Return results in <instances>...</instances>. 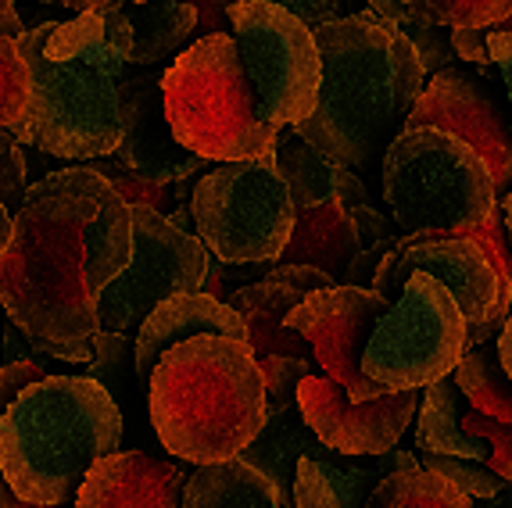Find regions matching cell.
Listing matches in <instances>:
<instances>
[{
	"mask_svg": "<svg viewBox=\"0 0 512 508\" xmlns=\"http://www.w3.org/2000/svg\"><path fill=\"white\" fill-rule=\"evenodd\" d=\"M11 229H15V215H11V208L4 201H0V254H4V247H8L11 240Z\"/></svg>",
	"mask_w": 512,
	"mask_h": 508,
	"instance_id": "49",
	"label": "cell"
},
{
	"mask_svg": "<svg viewBox=\"0 0 512 508\" xmlns=\"http://www.w3.org/2000/svg\"><path fill=\"white\" fill-rule=\"evenodd\" d=\"M380 190L405 233L470 237L502 204L487 161L437 126L394 136L380 161Z\"/></svg>",
	"mask_w": 512,
	"mask_h": 508,
	"instance_id": "7",
	"label": "cell"
},
{
	"mask_svg": "<svg viewBox=\"0 0 512 508\" xmlns=\"http://www.w3.org/2000/svg\"><path fill=\"white\" fill-rule=\"evenodd\" d=\"M462 426L491 444V458H487V466L512 483V423H505V419H495V415L473 408L470 415H462Z\"/></svg>",
	"mask_w": 512,
	"mask_h": 508,
	"instance_id": "35",
	"label": "cell"
},
{
	"mask_svg": "<svg viewBox=\"0 0 512 508\" xmlns=\"http://www.w3.org/2000/svg\"><path fill=\"white\" fill-rule=\"evenodd\" d=\"M197 8V29H194V43L205 40V36H215V33H233V4L240 0H187Z\"/></svg>",
	"mask_w": 512,
	"mask_h": 508,
	"instance_id": "40",
	"label": "cell"
},
{
	"mask_svg": "<svg viewBox=\"0 0 512 508\" xmlns=\"http://www.w3.org/2000/svg\"><path fill=\"white\" fill-rule=\"evenodd\" d=\"M502 208H505V226H509V240H512V190H509V194H505Z\"/></svg>",
	"mask_w": 512,
	"mask_h": 508,
	"instance_id": "52",
	"label": "cell"
},
{
	"mask_svg": "<svg viewBox=\"0 0 512 508\" xmlns=\"http://www.w3.org/2000/svg\"><path fill=\"white\" fill-rule=\"evenodd\" d=\"M359 254L355 222L341 201H326L298 212L294 233L283 247L276 265H308V269L330 272L333 280H344Z\"/></svg>",
	"mask_w": 512,
	"mask_h": 508,
	"instance_id": "21",
	"label": "cell"
},
{
	"mask_svg": "<svg viewBox=\"0 0 512 508\" xmlns=\"http://www.w3.org/2000/svg\"><path fill=\"white\" fill-rule=\"evenodd\" d=\"M22 190H26V154L11 129H0V201L8 208H22L18 204V197L26 201Z\"/></svg>",
	"mask_w": 512,
	"mask_h": 508,
	"instance_id": "36",
	"label": "cell"
},
{
	"mask_svg": "<svg viewBox=\"0 0 512 508\" xmlns=\"http://www.w3.org/2000/svg\"><path fill=\"white\" fill-rule=\"evenodd\" d=\"M133 258V208L90 165L26 190L0 254V308L40 344H94L97 305Z\"/></svg>",
	"mask_w": 512,
	"mask_h": 508,
	"instance_id": "1",
	"label": "cell"
},
{
	"mask_svg": "<svg viewBox=\"0 0 512 508\" xmlns=\"http://www.w3.org/2000/svg\"><path fill=\"white\" fill-rule=\"evenodd\" d=\"M402 240V237H398ZM398 240H380L376 247H366V251L355 254V262H351L348 276H344V283L348 287H369L373 290V280H376V272H380V265H384L387 251H391Z\"/></svg>",
	"mask_w": 512,
	"mask_h": 508,
	"instance_id": "41",
	"label": "cell"
},
{
	"mask_svg": "<svg viewBox=\"0 0 512 508\" xmlns=\"http://www.w3.org/2000/svg\"><path fill=\"white\" fill-rule=\"evenodd\" d=\"M419 451L394 448L387 455H344L319 448L298 462L294 501L298 508H366L369 494L394 473L419 469Z\"/></svg>",
	"mask_w": 512,
	"mask_h": 508,
	"instance_id": "18",
	"label": "cell"
},
{
	"mask_svg": "<svg viewBox=\"0 0 512 508\" xmlns=\"http://www.w3.org/2000/svg\"><path fill=\"white\" fill-rule=\"evenodd\" d=\"M498 355H502L505 373L512 376V319H509V326H505V333H502V337H498Z\"/></svg>",
	"mask_w": 512,
	"mask_h": 508,
	"instance_id": "50",
	"label": "cell"
},
{
	"mask_svg": "<svg viewBox=\"0 0 512 508\" xmlns=\"http://www.w3.org/2000/svg\"><path fill=\"white\" fill-rule=\"evenodd\" d=\"M427 272L459 301L462 315L470 326L491 319V312L502 301V272L491 262V254L470 237H441V233H405L387 251L384 265L376 272L373 290L387 301H398L405 283Z\"/></svg>",
	"mask_w": 512,
	"mask_h": 508,
	"instance_id": "13",
	"label": "cell"
},
{
	"mask_svg": "<svg viewBox=\"0 0 512 508\" xmlns=\"http://www.w3.org/2000/svg\"><path fill=\"white\" fill-rule=\"evenodd\" d=\"M423 405L419 390H391L384 398L351 401L330 376H308L298 387V408L326 448L341 455H387Z\"/></svg>",
	"mask_w": 512,
	"mask_h": 508,
	"instance_id": "14",
	"label": "cell"
},
{
	"mask_svg": "<svg viewBox=\"0 0 512 508\" xmlns=\"http://www.w3.org/2000/svg\"><path fill=\"white\" fill-rule=\"evenodd\" d=\"M183 508H287L283 491L244 458L197 466L187 480Z\"/></svg>",
	"mask_w": 512,
	"mask_h": 508,
	"instance_id": "22",
	"label": "cell"
},
{
	"mask_svg": "<svg viewBox=\"0 0 512 508\" xmlns=\"http://www.w3.org/2000/svg\"><path fill=\"white\" fill-rule=\"evenodd\" d=\"M133 26V65L151 68L180 58L194 43L197 8L187 0H147V4H122Z\"/></svg>",
	"mask_w": 512,
	"mask_h": 508,
	"instance_id": "25",
	"label": "cell"
},
{
	"mask_svg": "<svg viewBox=\"0 0 512 508\" xmlns=\"http://www.w3.org/2000/svg\"><path fill=\"white\" fill-rule=\"evenodd\" d=\"M319 448H323V441H319L316 433H312V426L305 423L301 408H291V412L269 415L265 426H262V433L248 444V451H244L240 458L251 462L255 469H262V473L280 487L283 505L298 508V501H294L298 462Z\"/></svg>",
	"mask_w": 512,
	"mask_h": 508,
	"instance_id": "24",
	"label": "cell"
},
{
	"mask_svg": "<svg viewBox=\"0 0 512 508\" xmlns=\"http://www.w3.org/2000/svg\"><path fill=\"white\" fill-rule=\"evenodd\" d=\"M427 26L498 29L512 15V0H402Z\"/></svg>",
	"mask_w": 512,
	"mask_h": 508,
	"instance_id": "29",
	"label": "cell"
},
{
	"mask_svg": "<svg viewBox=\"0 0 512 508\" xmlns=\"http://www.w3.org/2000/svg\"><path fill=\"white\" fill-rule=\"evenodd\" d=\"M466 330L470 322L459 301L434 276L416 272L376 322L362 369L387 390H423L459 369L466 358Z\"/></svg>",
	"mask_w": 512,
	"mask_h": 508,
	"instance_id": "9",
	"label": "cell"
},
{
	"mask_svg": "<svg viewBox=\"0 0 512 508\" xmlns=\"http://www.w3.org/2000/svg\"><path fill=\"white\" fill-rule=\"evenodd\" d=\"M162 90L176 140L205 161H248L276 151L280 126L258 108L233 33L190 43L165 68Z\"/></svg>",
	"mask_w": 512,
	"mask_h": 508,
	"instance_id": "6",
	"label": "cell"
},
{
	"mask_svg": "<svg viewBox=\"0 0 512 508\" xmlns=\"http://www.w3.org/2000/svg\"><path fill=\"white\" fill-rule=\"evenodd\" d=\"M276 169H280L283 183L291 187V197L298 204V212L316 208V204L333 201V179H337V161L326 158L319 147H312L305 136L283 133L276 140Z\"/></svg>",
	"mask_w": 512,
	"mask_h": 508,
	"instance_id": "26",
	"label": "cell"
},
{
	"mask_svg": "<svg viewBox=\"0 0 512 508\" xmlns=\"http://www.w3.org/2000/svg\"><path fill=\"white\" fill-rule=\"evenodd\" d=\"M111 158L151 183H190L208 161L183 147L172 133L165 90L158 76L129 79L122 90V140Z\"/></svg>",
	"mask_w": 512,
	"mask_h": 508,
	"instance_id": "16",
	"label": "cell"
},
{
	"mask_svg": "<svg viewBox=\"0 0 512 508\" xmlns=\"http://www.w3.org/2000/svg\"><path fill=\"white\" fill-rule=\"evenodd\" d=\"M47 376H58V373H51V365L43 362L40 355L22 358V362H15V365H0V419H4L8 408L22 398V390L47 380Z\"/></svg>",
	"mask_w": 512,
	"mask_h": 508,
	"instance_id": "37",
	"label": "cell"
},
{
	"mask_svg": "<svg viewBox=\"0 0 512 508\" xmlns=\"http://www.w3.org/2000/svg\"><path fill=\"white\" fill-rule=\"evenodd\" d=\"M147 405L162 448L194 466L240 458L269 419L258 355L230 337L172 348L147 380Z\"/></svg>",
	"mask_w": 512,
	"mask_h": 508,
	"instance_id": "4",
	"label": "cell"
},
{
	"mask_svg": "<svg viewBox=\"0 0 512 508\" xmlns=\"http://www.w3.org/2000/svg\"><path fill=\"white\" fill-rule=\"evenodd\" d=\"M326 287H337L330 272L308 269V265H273V272H265L262 280L251 287L237 290L230 297L233 312L248 326V344L258 358L269 355H287V358H312V344L301 333L287 326L291 312L308 301L312 294Z\"/></svg>",
	"mask_w": 512,
	"mask_h": 508,
	"instance_id": "17",
	"label": "cell"
},
{
	"mask_svg": "<svg viewBox=\"0 0 512 508\" xmlns=\"http://www.w3.org/2000/svg\"><path fill=\"white\" fill-rule=\"evenodd\" d=\"M194 337H230L248 340V326L233 312L230 301H219L212 294H176L154 308L147 322L137 330V376L147 387L151 373L158 369L172 348H180Z\"/></svg>",
	"mask_w": 512,
	"mask_h": 508,
	"instance_id": "20",
	"label": "cell"
},
{
	"mask_svg": "<svg viewBox=\"0 0 512 508\" xmlns=\"http://www.w3.org/2000/svg\"><path fill=\"white\" fill-rule=\"evenodd\" d=\"M366 508H477L470 494H462L455 483L430 469H409V473L387 476L373 494Z\"/></svg>",
	"mask_w": 512,
	"mask_h": 508,
	"instance_id": "28",
	"label": "cell"
},
{
	"mask_svg": "<svg viewBox=\"0 0 512 508\" xmlns=\"http://www.w3.org/2000/svg\"><path fill=\"white\" fill-rule=\"evenodd\" d=\"M477 508H512V483L505 487L502 494H495V498H484V501H473Z\"/></svg>",
	"mask_w": 512,
	"mask_h": 508,
	"instance_id": "51",
	"label": "cell"
},
{
	"mask_svg": "<svg viewBox=\"0 0 512 508\" xmlns=\"http://www.w3.org/2000/svg\"><path fill=\"white\" fill-rule=\"evenodd\" d=\"M0 508H69V501H65V505H36V501L18 498V491L8 483L4 469H0Z\"/></svg>",
	"mask_w": 512,
	"mask_h": 508,
	"instance_id": "46",
	"label": "cell"
},
{
	"mask_svg": "<svg viewBox=\"0 0 512 508\" xmlns=\"http://www.w3.org/2000/svg\"><path fill=\"white\" fill-rule=\"evenodd\" d=\"M29 108V65L18 40L0 33V129L15 126Z\"/></svg>",
	"mask_w": 512,
	"mask_h": 508,
	"instance_id": "33",
	"label": "cell"
},
{
	"mask_svg": "<svg viewBox=\"0 0 512 508\" xmlns=\"http://www.w3.org/2000/svg\"><path fill=\"white\" fill-rule=\"evenodd\" d=\"M423 469L430 473L444 476L448 483H455L462 494H470L473 501H484V498H495L509 487L505 476H498L491 466H480L473 458H455V455H419Z\"/></svg>",
	"mask_w": 512,
	"mask_h": 508,
	"instance_id": "32",
	"label": "cell"
},
{
	"mask_svg": "<svg viewBox=\"0 0 512 508\" xmlns=\"http://www.w3.org/2000/svg\"><path fill=\"white\" fill-rule=\"evenodd\" d=\"M40 4H58V8H69L76 15L83 11H115L122 8V0H40Z\"/></svg>",
	"mask_w": 512,
	"mask_h": 508,
	"instance_id": "47",
	"label": "cell"
},
{
	"mask_svg": "<svg viewBox=\"0 0 512 508\" xmlns=\"http://www.w3.org/2000/svg\"><path fill=\"white\" fill-rule=\"evenodd\" d=\"M122 412L104 383L90 376H47L22 390L0 419V469L18 498L65 505L86 473L115 455Z\"/></svg>",
	"mask_w": 512,
	"mask_h": 508,
	"instance_id": "5",
	"label": "cell"
},
{
	"mask_svg": "<svg viewBox=\"0 0 512 508\" xmlns=\"http://www.w3.org/2000/svg\"><path fill=\"white\" fill-rule=\"evenodd\" d=\"M387 308H391V301L384 294H376L369 287L337 283V287H326L308 301H301L287 319V326L312 344L319 369L341 383L351 394V401H369L391 394L384 383L369 380L362 369L366 344Z\"/></svg>",
	"mask_w": 512,
	"mask_h": 508,
	"instance_id": "12",
	"label": "cell"
},
{
	"mask_svg": "<svg viewBox=\"0 0 512 508\" xmlns=\"http://www.w3.org/2000/svg\"><path fill=\"white\" fill-rule=\"evenodd\" d=\"M452 376L473 408L512 423V376L505 373L502 355H498V340L477 351H466V358H462Z\"/></svg>",
	"mask_w": 512,
	"mask_h": 508,
	"instance_id": "27",
	"label": "cell"
},
{
	"mask_svg": "<svg viewBox=\"0 0 512 508\" xmlns=\"http://www.w3.org/2000/svg\"><path fill=\"white\" fill-rule=\"evenodd\" d=\"M419 126H437L466 140L487 161L498 201H505V194L512 190V119H505V111H498V104L466 72L444 68L430 79L405 122V129Z\"/></svg>",
	"mask_w": 512,
	"mask_h": 508,
	"instance_id": "15",
	"label": "cell"
},
{
	"mask_svg": "<svg viewBox=\"0 0 512 508\" xmlns=\"http://www.w3.org/2000/svg\"><path fill=\"white\" fill-rule=\"evenodd\" d=\"M197 237L230 265H276L298 222V204L273 154L212 161L190 194Z\"/></svg>",
	"mask_w": 512,
	"mask_h": 508,
	"instance_id": "8",
	"label": "cell"
},
{
	"mask_svg": "<svg viewBox=\"0 0 512 508\" xmlns=\"http://www.w3.org/2000/svg\"><path fill=\"white\" fill-rule=\"evenodd\" d=\"M94 362L86 365V373L90 380L104 383L111 394H119V390L129 387V358L137 365V348H129L126 333H97L94 337Z\"/></svg>",
	"mask_w": 512,
	"mask_h": 508,
	"instance_id": "34",
	"label": "cell"
},
{
	"mask_svg": "<svg viewBox=\"0 0 512 508\" xmlns=\"http://www.w3.org/2000/svg\"><path fill=\"white\" fill-rule=\"evenodd\" d=\"M122 4H147V0H122Z\"/></svg>",
	"mask_w": 512,
	"mask_h": 508,
	"instance_id": "53",
	"label": "cell"
},
{
	"mask_svg": "<svg viewBox=\"0 0 512 508\" xmlns=\"http://www.w3.org/2000/svg\"><path fill=\"white\" fill-rule=\"evenodd\" d=\"M248 269H251V265H230V262H222V258H215V254H212L208 280H205V294L219 297V301H230L237 290L258 283V280H248Z\"/></svg>",
	"mask_w": 512,
	"mask_h": 508,
	"instance_id": "39",
	"label": "cell"
},
{
	"mask_svg": "<svg viewBox=\"0 0 512 508\" xmlns=\"http://www.w3.org/2000/svg\"><path fill=\"white\" fill-rule=\"evenodd\" d=\"M333 201H341L348 212L369 201V190H366V183L359 179V172H351V169H344V165H337V179H333Z\"/></svg>",
	"mask_w": 512,
	"mask_h": 508,
	"instance_id": "44",
	"label": "cell"
},
{
	"mask_svg": "<svg viewBox=\"0 0 512 508\" xmlns=\"http://www.w3.org/2000/svg\"><path fill=\"white\" fill-rule=\"evenodd\" d=\"M230 18L262 115L280 129L305 122L323 86V54L312 26L273 0H240Z\"/></svg>",
	"mask_w": 512,
	"mask_h": 508,
	"instance_id": "10",
	"label": "cell"
},
{
	"mask_svg": "<svg viewBox=\"0 0 512 508\" xmlns=\"http://www.w3.org/2000/svg\"><path fill=\"white\" fill-rule=\"evenodd\" d=\"M462 401H466V394L459 390L455 376H444V380L423 387V405H419L416 423V451H423V455L473 458V462H487L491 458V444L462 426Z\"/></svg>",
	"mask_w": 512,
	"mask_h": 508,
	"instance_id": "23",
	"label": "cell"
},
{
	"mask_svg": "<svg viewBox=\"0 0 512 508\" xmlns=\"http://www.w3.org/2000/svg\"><path fill=\"white\" fill-rule=\"evenodd\" d=\"M0 33L11 36V40H18V36L26 33V29H22V18H18L15 0H0Z\"/></svg>",
	"mask_w": 512,
	"mask_h": 508,
	"instance_id": "48",
	"label": "cell"
},
{
	"mask_svg": "<svg viewBox=\"0 0 512 508\" xmlns=\"http://www.w3.org/2000/svg\"><path fill=\"white\" fill-rule=\"evenodd\" d=\"M208 265L212 251L205 240L176 229L169 215L133 208V258L101 294V333H133L162 301L176 294H201Z\"/></svg>",
	"mask_w": 512,
	"mask_h": 508,
	"instance_id": "11",
	"label": "cell"
},
{
	"mask_svg": "<svg viewBox=\"0 0 512 508\" xmlns=\"http://www.w3.org/2000/svg\"><path fill=\"white\" fill-rule=\"evenodd\" d=\"M187 469L147 451H115L101 458L76 494V508H183Z\"/></svg>",
	"mask_w": 512,
	"mask_h": 508,
	"instance_id": "19",
	"label": "cell"
},
{
	"mask_svg": "<svg viewBox=\"0 0 512 508\" xmlns=\"http://www.w3.org/2000/svg\"><path fill=\"white\" fill-rule=\"evenodd\" d=\"M258 369H262V380H265V412L269 415L298 408V387L308 376H316L312 358L269 355V358H258Z\"/></svg>",
	"mask_w": 512,
	"mask_h": 508,
	"instance_id": "31",
	"label": "cell"
},
{
	"mask_svg": "<svg viewBox=\"0 0 512 508\" xmlns=\"http://www.w3.org/2000/svg\"><path fill=\"white\" fill-rule=\"evenodd\" d=\"M312 33L323 54V86L316 111L294 133L344 169L366 172L405 133L430 83L427 68L416 43L373 8L333 18Z\"/></svg>",
	"mask_w": 512,
	"mask_h": 508,
	"instance_id": "3",
	"label": "cell"
},
{
	"mask_svg": "<svg viewBox=\"0 0 512 508\" xmlns=\"http://www.w3.org/2000/svg\"><path fill=\"white\" fill-rule=\"evenodd\" d=\"M351 222H355V237H359V251L366 247H376L380 240H398L394 237L391 222L384 215L369 208V204H359V208H351Z\"/></svg>",
	"mask_w": 512,
	"mask_h": 508,
	"instance_id": "42",
	"label": "cell"
},
{
	"mask_svg": "<svg viewBox=\"0 0 512 508\" xmlns=\"http://www.w3.org/2000/svg\"><path fill=\"white\" fill-rule=\"evenodd\" d=\"M280 8H287L291 15H298L305 26H326L333 18H348V15H359L351 0H273Z\"/></svg>",
	"mask_w": 512,
	"mask_h": 508,
	"instance_id": "38",
	"label": "cell"
},
{
	"mask_svg": "<svg viewBox=\"0 0 512 508\" xmlns=\"http://www.w3.org/2000/svg\"><path fill=\"white\" fill-rule=\"evenodd\" d=\"M90 169L108 176L111 187L126 197L129 208H151V212L169 215L190 197V183H151V179H140V176H133V172H126L115 158L97 161V165H90Z\"/></svg>",
	"mask_w": 512,
	"mask_h": 508,
	"instance_id": "30",
	"label": "cell"
},
{
	"mask_svg": "<svg viewBox=\"0 0 512 508\" xmlns=\"http://www.w3.org/2000/svg\"><path fill=\"white\" fill-rule=\"evenodd\" d=\"M29 65V108L11 136L54 158L94 161L122 140V90L133 68V26L122 8L83 11L18 36Z\"/></svg>",
	"mask_w": 512,
	"mask_h": 508,
	"instance_id": "2",
	"label": "cell"
},
{
	"mask_svg": "<svg viewBox=\"0 0 512 508\" xmlns=\"http://www.w3.org/2000/svg\"><path fill=\"white\" fill-rule=\"evenodd\" d=\"M487 33H491V29H448L452 47H455V58L470 61V65H477V68L495 65L491 47H487Z\"/></svg>",
	"mask_w": 512,
	"mask_h": 508,
	"instance_id": "43",
	"label": "cell"
},
{
	"mask_svg": "<svg viewBox=\"0 0 512 508\" xmlns=\"http://www.w3.org/2000/svg\"><path fill=\"white\" fill-rule=\"evenodd\" d=\"M487 47H491V58H495L498 72H502L505 94H509V104H512V33L491 29V33H487Z\"/></svg>",
	"mask_w": 512,
	"mask_h": 508,
	"instance_id": "45",
	"label": "cell"
}]
</instances>
